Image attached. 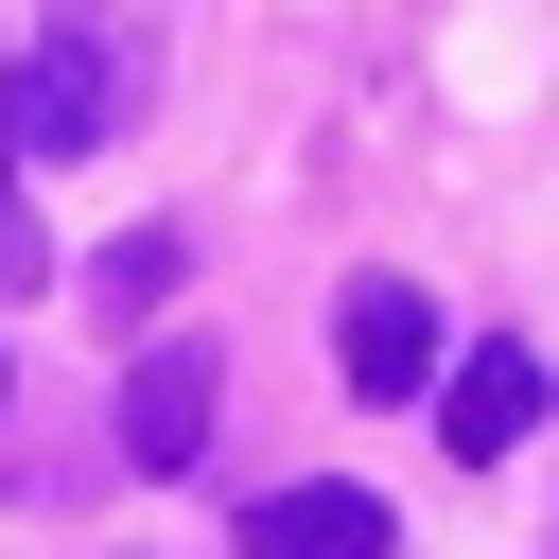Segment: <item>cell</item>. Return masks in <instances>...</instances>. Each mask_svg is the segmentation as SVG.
<instances>
[{
	"instance_id": "cell-1",
	"label": "cell",
	"mask_w": 559,
	"mask_h": 559,
	"mask_svg": "<svg viewBox=\"0 0 559 559\" xmlns=\"http://www.w3.org/2000/svg\"><path fill=\"white\" fill-rule=\"evenodd\" d=\"M122 87H140V70H122V35H87V17H70V35H35V52H17V87H0V157H105V140H122Z\"/></svg>"
},
{
	"instance_id": "cell-2",
	"label": "cell",
	"mask_w": 559,
	"mask_h": 559,
	"mask_svg": "<svg viewBox=\"0 0 559 559\" xmlns=\"http://www.w3.org/2000/svg\"><path fill=\"white\" fill-rule=\"evenodd\" d=\"M210 402H227V384H210V349H192V332H157V349L122 367V454H140V472H192V454H210Z\"/></svg>"
},
{
	"instance_id": "cell-3",
	"label": "cell",
	"mask_w": 559,
	"mask_h": 559,
	"mask_svg": "<svg viewBox=\"0 0 559 559\" xmlns=\"http://www.w3.org/2000/svg\"><path fill=\"white\" fill-rule=\"evenodd\" d=\"M332 367H349L367 402L437 384V314H419V280H349V297H332Z\"/></svg>"
},
{
	"instance_id": "cell-4",
	"label": "cell",
	"mask_w": 559,
	"mask_h": 559,
	"mask_svg": "<svg viewBox=\"0 0 559 559\" xmlns=\"http://www.w3.org/2000/svg\"><path fill=\"white\" fill-rule=\"evenodd\" d=\"M437 437H454L472 472L524 454V437H542V349H454V367H437Z\"/></svg>"
},
{
	"instance_id": "cell-5",
	"label": "cell",
	"mask_w": 559,
	"mask_h": 559,
	"mask_svg": "<svg viewBox=\"0 0 559 559\" xmlns=\"http://www.w3.org/2000/svg\"><path fill=\"white\" fill-rule=\"evenodd\" d=\"M384 542H402V524H384V489H349V472L245 507V559H384Z\"/></svg>"
},
{
	"instance_id": "cell-6",
	"label": "cell",
	"mask_w": 559,
	"mask_h": 559,
	"mask_svg": "<svg viewBox=\"0 0 559 559\" xmlns=\"http://www.w3.org/2000/svg\"><path fill=\"white\" fill-rule=\"evenodd\" d=\"M87 297H105V314H122V332H140V314H157V297H175V227H122V245H105V262H87Z\"/></svg>"
},
{
	"instance_id": "cell-7",
	"label": "cell",
	"mask_w": 559,
	"mask_h": 559,
	"mask_svg": "<svg viewBox=\"0 0 559 559\" xmlns=\"http://www.w3.org/2000/svg\"><path fill=\"white\" fill-rule=\"evenodd\" d=\"M52 280V245H35V210H17V157H0V297H35Z\"/></svg>"
}]
</instances>
